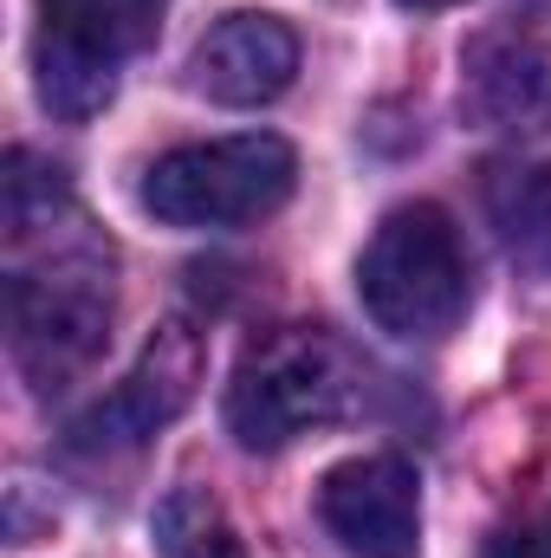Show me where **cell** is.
<instances>
[{
    "instance_id": "obj_13",
    "label": "cell",
    "mask_w": 551,
    "mask_h": 558,
    "mask_svg": "<svg viewBox=\"0 0 551 558\" xmlns=\"http://www.w3.org/2000/svg\"><path fill=\"white\" fill-rule=\"evenodd\" d=\"M403 7H421V13H434V7H461V0H403Z\"/></svg>"
},
{
    "instance_id": "obj_1",
    "label": "cell",
    "mask_w": 551,
    "mask_h": 558,
    "mask_svg": "<svg viewBox=\"0 0 551 558\" xmlns=\"http://www.w3.org/2000/svg\"><path fill=\"white\" fill-rule=\"evenodd\" d=\"M7 202H0V241H7V344L33 390H59L111 338L118 312V254L91 228V215L72 202L59 169L33 162L26 149L7 156Z\"/></svg>"
},
{
    "instance_id": "obj_5",
    "label": "cell",
    "mask_w": 551,
    "mask_h": 558,
    "mask_svg": "<svg viewBox=\"0 0 551 558\" xmlns=\"http://www.w3.org/2000/svg\"><path fill=\"white\" fill-rule=\"evenodd\" d=\"M292 143L273 131H247V137L221 143H188L149 162L143 175V208L169 228H241L273 215L292 195Z\"/></svg>"
},
{
    "instance_id": "obj_11",
    "label": "cell",
    "mask_w": 551,
    "mask_h": 558,
    "mask_svg": "<svg viewBox=\"0 0 551 558\" xmlns=\"http://www.w3.org/2000/svg\"><path fill=\"white\" fill-rule=\"evenodd\" d=\"M156 553L162 558H247L228 507L208 487H195V481L162 494V507H156Z\"/></svg>"
},
{
    "instance_id": "obj_12",
    "label": "cell",
    "mask_w": 551,
    "mask_h": 558,
    "mask_svg": "<svg viewBox=\"0 0 551 558\" xmlns=\"http://www.w3.org/2000/svg\"><path fill=\"white\" fill-rule=\"evenodd\" d=\"M487 558H551V507L532 520V526H519V533H500Z\"/></svg>"
},
{
    "instance_id": "obj_10",
    "label": "cell",
    "mask_w": 551,
    "mask_h": 558,
    "mask_svg": "<svg viewBox=\"0 0 551 558\" xmlns=\"http://www.w3.org/2000/svg\"><path fill=\"white\" fill-rule=\"evenodd\" d=\"M480 208L526 274H551V162L493 156L480 169Z\"/></svg>"
},
{
    "instance_id": "obj_6",
    "label": "cell",
    "mask_w": 551,
    "mask_h": 558,
    "mask_svg": "<svg viewBox=\"0 0 551 558\" xmlns=\"http://www.w3.org/2000/svg\"><path fill=\"white\" fill-rule=\"evenodd\" d=\"M461 111L480 131L539 137L551 131V26L546 20H493L461 52Z\"/></svg>"
},
{
    "instance_id": "obj_7",
    "label": "cell",
    "mask_w": 551,
    "mask_h": 558,
    "mask_svg": "<svg viewBox=\"0 0 551 558\" xmlns=\"http://www.w3.org/2000/svg\"><path fill=\"white\" fill-rule=\"evenodd\" d=\"M195 384H201V331L175 318V325H162L143 344L131 377L72 422V441L85 454H98V448H137V441H149L156 428H169L195 403Z\"/></svg>"
},
{
    "instance_id": "obj_4",
    "label": "cell",
    "mask_w": 551,
    "mask_h": 558,
    "mask_svg": "<svg viewBox=\"0 0 551 558\" xmlns=\"http://www.w3.org/2000/svg\"><path fill=\"white\" fill-rule=\"evenodd\" d=\"M169 0H39L33 26V85L39 105L65 124L98 118L118 98L124 65L156 39Z\"/></svg>"
},
{
    "instance_id": "obj_8",
    "label": "cell",
    "mask_w": 551,
    "mask_h": 558,
    "mask_svg": "<svg viewBox=\"0 0 551 558\" xmlns=\"http://www.w3.org/2000/svg\"><path fill=\"white\" fill-rule=\"evenodd\" d=\"M318 520L351 558H415L421 546V481L396 454H364L325 474Z\"/></svg>"
},
{
    "instance_id": "obj_3",
    "label": "cell",
    "mask_w": 551,
    "mask_h": 558,
    "mask_svg": "<svg viewBox=\"0 0 551 558\" xmlns=\"http://www.w3.org/2000/svg\"><path fill=\"white\" fill-rule=\"evenodd\" d=\"M357 292L377 331L409 338V344L448 338L467 312V254H461L454 221L434 202L396 208L357 260Z\"/></svg>"
},
{
    "instance_id": "obj_2",
    "label": "cell",
    "mask_w": 551,
    "mask_h": 558,
    "mask_svg": "<svg viewBox=\"0 0 551 558\" xmlns=\"http://www.w3.org/2000/svg\"><path fill=\"white\" fill-rule=\"evenodd\" d=\"M357 357L325 325H279L247 344L228 384V428L241 448H285L357 403Z\"/></svg>"
},
{
    "instance_id": "obj_9",
    "label": "cell",
    "mask_w": 551,
    "mask_h": 558,
    "mask_svg": "<svg viewBox=\"0 0 551 558\" xmlns=\"http://www.w3.org/2000/svg\"><path fill=\"white\" fill-rule=\"evenodd\" d=\"M298 72V39L279 13H228L188 59V85L215 105H273Z\"/></svg>"
}]
</instances>
